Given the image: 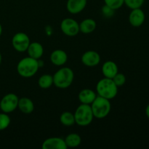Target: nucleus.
<instances>
[{
  "label": "nucleus",
  "mask_w": 149,
  "mask_h": 149,
  "mask_svg": "<svg viewBox=\"0 0 149 149\" xmlns=\"http://www.w3.org/2000/svg\"><path fill=\"white\" fill-rule=\"evenodd\" d=\"M39 60L31 57L23 58L17 65V74L23 78H30L33 77L39 69Z\"/></svg>",
  "instance_id": "obj_1"
},
{
  "label": "nucleus",
  "mask_w": 149,
  "mask_h": 149,
  "mask_svg": "<svg viewBox=\"0 0 149 149\" xmlns=\"http://www.w3.org/2000/svg\"><path fill=\"white\" fill-rule=\"evenodd\" d=\"M96 93L98 96L108 100H111L117 95L118 87L115 84L112 79L104 77L97 83Z\"/></svg>",
  "instance_id": "obj_2"
},
{
  "label": "nucleus",
  "mask_w": 149,
  "mask_h": 149,
  "mask_svg": "<svg viewBox=\"0 0 149 149\" xmlns=\"http://www.w3.org/2000/svg\"><path fill=\"white\" fill-rule=\"evenodd\" d=\"M53 84L60 89H66L74 81V74L71 68L63 67L58 69L53 76Z\"/></svg>",
  "instance_id": "obj_3"
},
{
  "label": "nucleus",
  "mask_w": 149,
  "mask_h": 149,
  "mask_svg": "<svg viewBox=\"0 0 149 149\" xmlns=\"http://www.w3.org/2000/svg\"><path fill=\"white\" fill-rule=\"evenodd\" d=\"M91 106L93 116L97 119H104L110 113L111 109L110 100L97 95Z\"/></svg>",
  "instance_id": "obj_4"
},
{
  "label": "nucleus",
  "mask_w": 149,
  "mask_h": 149,
  "mask_svg": "<svg viewBox=\"0 0 149 149\" xmlns=\"http://www.w3.org/2000/svg\"><path fill=\"white\" fill-rule=\"evenodd\" d=\"M74 118L76 124L79 126L86 127L90 125L94 119L91 106L81 103L76 109Z\"/></svg>",
  "instance_id": "obj_5"
},
{
  "label": "nucleus",
  "mask_w": 149,
  "mask_h": 149,
  "mask_svg": "<svg viewBox=\"0 0 149 149\" xmlns=\"http://www.w3.org/2000/svg\"><path fill=\"white\" fill-rule=\"evenodd\" d=\"M19 97L14 93H8L1 98L0 109L4 113H10L17 109Z\"/></svg>",
  "instance_id": "obj_6"
},
{
  "label": "nucleus",
  "mask_w": 149,
  "mask_h": 149,
  "mask_svg": "<svg viewBox=\"0 0 149 149\" xmlns=\"http://www.w3.org/2000/svg\"><path fill=\"white\" fill-rule=\"evenodd\" d=\"M30 43L29 36L23 32H18L15 33L12 39V45L13 48L19 52H26Z\"/></svg>",
  "instance_id": "obj_7"
},
{
  "label": "nucleus",
  "mask_w": 149,
  "mask_h": 149,
  "mask_svg": "<svg viewBox=\"0 0 149 149\" xmlns=\"http://www.w3.org/2000/svg\"><path fill=\"white\" fill-rule=\"evenodd\" d=\"M61 29L68 36H75L80 32L79 23L73 18H65L61 23Z\"/></svg>",
  "instance_id": "obj_8"
},
{
  "label": "nucleus",
  "mask_w": 149,
  "mask_h": 149,
  "mask_svg": "<svg viewBox=\"0 0 149 149\" xmlns=\"http://www.w3.org/2000/svg\"><path fill=\"white\" fill-rule=\"evenodd\" d=\"M81 62L86 66H96L100 63V56L96 51L88 50L84 52L81 56Z\"/></svg>",
  "instance_id": "obj_9"
},
{
  "label": "nucleus",
  "mask_w": 149,
  "mask_h": 149,
  "mask_svg": "<svg viewBox=\"0 0 149 149\" xmlns=\"http://www.w3.org/2000/svg\"><path fill=\"white\" fill-rule=\"evenodd\" d=\"M146 15L144 12L141 8L132 10L129 15V22L133 27L138 28L144 23Z\"/></svg>",
  "instance_id": "obj_10"
},
{
  "label": "nucleus",
  "mask_w": 149,
  "mask_h": 149,
  "mask_svg": "<svg viewBox=\"0 0 149 149\" xmlns=\"http://www.w3.org/2000/svg\"><path fill=\"white\" fill-rule=\"evenodd\" d=\"M42 148L43 149H66L65 140L61 138H49L42 143Z\"/></svg>",
  "instance_id": "obj_11"
},
{
  "label": "nucleus",
  "mask_w": 149,
  "mask_h": 149,
  "mask_svg": "<svg viewBox=\"0 0 149 149\" xmlns=\"http://www.w3.org/2000/svg\"><path fill=\"white\" fill-rule=\"evenodd\" d=\"M87 4V0H68L66 9L71 14H78L84 10Z\"/></svg>",
  "instance_id": "obj_12"
},
{
  "label": "nucleus",
  "mask_w": 149,
  "mask_h": 149,
  "mask_svg": "<svg viewBox=\"0 0 149 149\" xmlns=\"http://www.w3.org/2000/svg\"><path fill=\"white\" fill-rule=\"evenodd\" d=\"M68 61V55L63 49H55L50 55V61L56 66H62L66 63Z\"/></svg>",
  "instance_id": "obj_13"
},
{
  "label": "nucleus",
  "mask_w": 149,
  "mask_h": 149,
  "mask_svg": "<svg viewBox=\"0 0 149 149\" xmlns=\"http://www.w3.org/2000/svg\"><path fill=\"white\" fill-rule=\"evenodd\" d=\"M97 93L90 89H83L79 92L78 95L79 100L82 104L91 105L97 97Z\"/></svg>",
  "instance_id": "obj_14"
},
{
  "label": "nucleus",
  "mask_w": 149,
  "mask_h": 149,
  "mask_svg": "<svg viewBox=\"0 0 149 149\" xmlns=\"http://www.w3.org/2000/svg\"><path fill=\"white\" fill-rule=\"evenodd\" d=\"M26 51L29 57L36 60L40 59L44 54L43 46L37 42H31Z\"/></svg>",
  "instance_id": "obj_15"
},
{
  "label": "nucleus",
  "mask_w": 149,
  "mask_h": 149,
  "mask_svg": "<svg viewBox=\"0 0 149 149\" xmlns=\"http://www.w3.org/2000/svg\"><path fill=\"white\" fill-rule=\"evenodd\" d=\"M118 72L117 65L112 61H106L102 66V73L106 78L113 79Z\"/></svg>",
  "instance_id": "obj_16"
},
{
  "label": "nucleus",
  "mask_w": 149,
  "mask_h": 149,
  "mask_svg": "<svg viewBox=\"0 0 149 149\" xmlns=\"http://www.w3.org/2000/svg\"><path fill=\"white\" fill-rule=\"evenodd\" d=\"M17 108L24 114H30L34 110V104L31 99L28 97L19 98Z\"/></svg>",
  "instance_id": "obj_17"
},
{
  "label": "nucleus",
  "mask_w": 149,
  "mask_h": 149,
  "mask_svg": "<svg viewBox=\"0 0 149 149\" xmlns=\"http://www.w3.org/2000/svg\"><path fill=\"white\" fill-rule=\"evenodd\" d=\"M96 24L95 20L92 18H87L83 20L79 24V31L84 34L91 33L95 30Z\"/></svg>",
  "instance_id": "obj_18"
},
{
  "label": "nucleus",
  "mask_w": 149,
  "mask_h": 149,
  "mask_svg": "<svg viewBox=\"0 0 149 149\" xmlns=\"http://www.w3.org/2000/svg\"><path fill=\"white\" fill-rule=\"evenodd\" d=\"M65 144L68 148H76L78 147L81 143V138L79 134L71 133L65 137Z\"/></svg>",
  "instance_id": "obj_19"
},
{
  "label": "nucleus",
  "mask_w": 149,
  "mask_h": 149,
  "mask_svg": "<svg viewBox=\"0 0 149 149\" xmlns=\"http://www.w3.org/2000/svg\"><path fill=\"white\" fill-rule=\"evenodd\" d=\"M60 122L65 127H71L76 124L74 114L71 112L65 111L60 116Z\"/></svg>",
  "instance_id": "obj_20"
},
{
  "label": "nucleus",
  "mask_w": 149,
  "mask_h": 149,
  "mask_svg": "<svg viewBox=\"0 0 149 149\" xmlns=\"http://www.w3.org/2000/svg\"><path fill=\"white\" fill-rule=\"evenodd\" d=\"M38 84L42 89H48L53 84V77L50 74H43L39 77Z\"/></svg>",
  "instance_id": "obj_21"
},
{
  "label": "nucleus",
  "mask_w": 149,
  "mask_h": 149,
  "mask_svg": "<svg viewBox=\"0 0 149 149\" xmlns=\"http://www.w3.org/2000/svg\"><path fill=\"white\" fill-rule=\"evenodd\" d=\"M106 6L113 10H119L125 4V0H104Z\"/></svg>",
  "instance_id": "obj_22"
},
{
  "label": "nucleus",
  "mask_w": 149,
  "mask_h": 149,
  "mask_svg": "<svg viewBox=\"0 0 149 149\" xmlns=\"http://www.w3.org/2000/svg\"><path fill=\"white\" fill-rule=\"evenodd\" d=\"M11 119L9 115L6 113H0V131L7 129L10 125Z\"/></svg>",
  "instance_id": "obj_23"
},
{
  "label": "nucleus",
  "mask_w": 149,
  "mask_h": 149,
  "mask_svg": "<svg viewBox=\"0 0 149 149\" xmlns=\"http://www.w3.org/2000/svg\"><path fill=\"white\" fill-rule=\"evenodd\" d=\"M145 0H125V4L131 10L141 8Z\"/></svg>",
  "instance_id": "obj_24"
},
{
  "label": "nucleus",
  "mask_w": 149,
  "mask_h": 149,
  "mask_svg": "<svg viewBox=\"0 0 149 149\" xmlns=\"http://www.w3.org/2000/svg\"><path fill=\"white\" fill-rule=\"evenodd\" d=\"M112 79H113V82L115 83V84H116L118 87H122V86L125 84L127 79L125 74L118 72L117 74L113 77V78Z\"/></svg>",
  "instance_id": "obj_25"
},
{
  "label": "nucleus",
  "mask_w": 149,
  "mask_h": 149,
  "mask_svg": "<svg viewBox=\"0 0 149 149\" xmlns=\"http://www.w3.org/2000/svg\"><path fill=\"white\" fill-rule=\"evenodd\" d=\"M102 11H103V14L106 15V16H111L113 15V13L114 10L111 9L110 7H109L108 6H106L105 4L104 7H103V8H102Z\"/></svg>",
  "instance_id": "obj_26"
},
{
  "label": "nucleus",
  "mask_w": 149,
  "mask_h": 149,
  "mask_svg": "<svg viewBox=\"0 0 149 149\" xmlns=\"http://www.w3.org/2000/svg\"><path fill=\"white\" fill-rule=\"evenodd\" d=\"M146 114L147 117L149 119V104L147 106L146 109Z\"/></svg>",
  "instance_id": "obj_27"
},
{
  "label": "nucleus",
  "mask_w": 149,
  "mask_h": 149,
  "mask_svg": "<svg viewBox=\"0 0 149 149\" xmlns=\"http://www.w3.org/2000/svg\"><path fill=\"white\" fill-rule=\"evenodd\" d=\"M1 33H2V26H1V24L0 23V36H1Z\"/></svg>",
  "instance_id": "obj_28"
},
{
  "label": "nucleus",
  "mask_w": 149,
  "mask_h": 149,
  "mask_svg": "<svg viewBox=\"0 0 149 149\" xmlns=\"http://www.w3.org/2000/svg\"><path fill=\"white\" fill-rule=\"evenodd\" d=\"M1 61H2V57H1V52H0V65H1Z\"/></svg>",
  "instance_id": "obj_29"
}]
</instances>
